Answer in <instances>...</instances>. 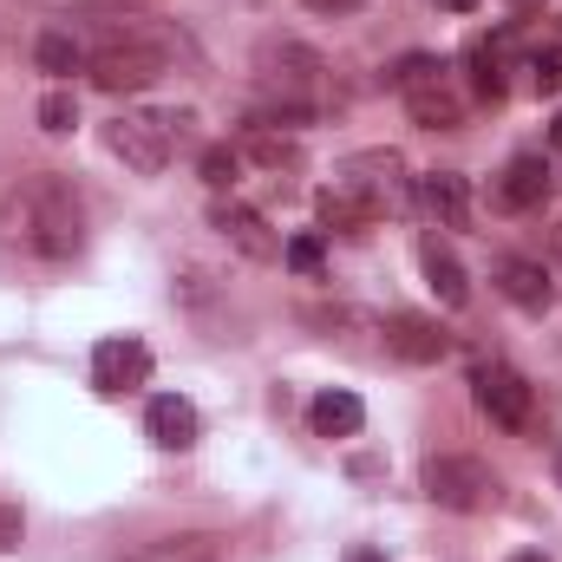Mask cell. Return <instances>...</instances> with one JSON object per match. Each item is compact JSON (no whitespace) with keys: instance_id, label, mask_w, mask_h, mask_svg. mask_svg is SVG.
Listing matches in <instances>:
<instances>
[{"instance_id":"6da1fadb","label":"cell","mask_w":562,"mask_h":562,"mask_svg":"<svg viewBox=\"0 0 562 562\" xmlns=\"http://www.w3.org/2000/svg\"><path fill=\"white\" fill-rule=\"evenodd\" d=\"M0 243L20 249V256H40V262H66L86 249V210H79V190L53 170L40 177H20L7 196H0Z\"/></svg>"},{"instance_id":"7a4b0ae2","label":"cell","mask_w":562,"mask_h":562,"mask_svg":"<svg viewBox=\"0 0 562 562\" xmlns=\"http://www.w3.org/2000/svg\"><path fill=\"white\" fill-rule=\"evenodd\" d=\"M256 72H262V92H269V119L301 125L327 105V59L301 40H269L256 53ZM269 119H256V125H269Z\"/></svg>"},{"instance_id":"3957f363","label":"cell","mask_w":562,"mask_h":562,"mask_svg":"<svg viewBox=\"0 0 562 562\" xmlns=\"http://www.w3.org/2000/svg\"><path fill=\"white\" fill-rule=\"evenodd\" d=\"M164 66H170V46H164L144 20L99 26V46L86 53V72H92L99 92H144Z\"/></svg>"},{"instance_id":"277c9868","label":"cell","mask_w":562,"mask_h":562,"mask_svg":"<svg viewBox=\"0 0 562 562\" xmlns=\"http://www.w3.org/2000/svg\"><path fill=\"white\" fill-rule=\"evenodd\" d=\"M386 86L406 99V112L419 119L425 132H458V125H464V92H458V79H451L445 59H431V53H406V59L386 72Z\"/></svg>"},{"instance_id":"5b68a950","label":"cell","mask_w":562,"mask_h":562,"mask_svg":"<svg viewBox=\"0 0 562 562\" xmlns=\"http://www.w3.org/2000/svg\"><path fill=\"white\" fill-rule=\"evenodd\" d=\"M425 497L438 510L477 517V510L497 504V471L484 458H471V451H438V458H425Z\"/></svg>"},{"instance_id":"8992f818","label":"cell","mask_w":562,"mask_h":562,"mask_svg":"<svg viewBox=\"0 0 562 562\" xmlns=\"http://www.w3.org/2000/svg\"><path fill=\"white\" fill-rule=\"evenodd\" d=\"M177 132H183V119H170V112H125V119L105 125V144H112V157L125 170L157 177L170 164V150H177Z\"/></svg>"},{"instance_id":"52a82bcc","label":"cell","mask_w":562,"mask_h":562,"mask_svg":"<svg viewBox=\"0 0 562 562\" xmlns=\"http://www.w3.org/2000/svg\"><path fill=\"white\" fill-rule=\"evenodd\" d=\"M471 400H477L484 419L504 425V431H530V419H537L530 380H524L517 367H504V360H477V367H471Z\"/></svg>"},{"instance_id":"ba28073f","label":"cell","mask_w":562,"mask_h":562,"mask_svg":"<svg viewBox=\"0 0 562 562\" xmlns=\"http://www.w3.org/2000/svg\"><path fill=\"white\" fill-rule=\"evenodd\" d=\"M340 183H353L380 216L386 210H406L413 203V183H406V164L393 157V150H360V157H347L340 164Z\"/></svg>"},{"instance_id":"9c48e42d","label":"cell","mask_w":562,"mask_h":562,"mask_svg":"<svg viewBox=\"0 0 562 562\" xmlns=\"http://www.w3.org/2000/svg\"><path fill=\"white\" fill-rule=\"evenodd\" d=\"M210 229H216L229 249H243L249 262H276L281 256V236L249 210V203H236V196H216V203H210Z\"/></svg>"},{"instance_id":"30bf717a","label":"cell","mask_w":562,"mask_h":562,"mask_svg":"<svg viewBox=\"0 0 562 562\" xmlns=\"http://www.w3.org/2000/svg\"><path fill=\"white\" fill-rule=\"evenodd\" d=\"M550 196H557V170H550V157L524 150V157L504 164V177H497V210L524 216V210H543Z\"/></svg>"},{"instance_id":"8fae6325","label":"cell","mask_w":562,"mask_h":562,"mask_svg":"<svg viewBox=\"0 0 562 562\" xmlns=\"http://www.w3.org/2000/svg\"><path fill=\"white\" fill-rule=\"evenodd\" d=\"M150 380V347L132 340V334H119V340H99L92 347V386L99 393H132Z\"/></svg>"},{"instance_id":"7c38bea8","label":"cell","mask_w":562,"mask_h":562,"mask_svg":"<svg viewBox=\"0 0 562 562\" xmlns=\"http://www.w3.org/2000/svg\"><path fill=\"white\" fill-rule=\"evenodd\" d=\"M144 431H150V445H164V451H190V445H196V431H203V419H196V406H190V400L157 393V400H150V413H144Z\"/></svg>"},{"instance_id":"4fadbf2b","label":"cell","mask_w":562,"mask_h":562,"mask_svg":"<svg viewBox=\"0 0 562 562\" xmlns=\"http://www.w3.org/2000/svg\"><path fill=\"white\" fill-rule=\"evenodd\" d=\"M497 288H504L524 314H543V307L557 301L550 269H543V262H530V256H504V262H497Z\"/></svg>"},{"instance_id":"5bb4252c","label":"cell","mask_w":562,"mask_h":562,"mask_svg":"<svg viewBox=\"0 0 562 562\" xmlns=\"http://www.w3.org/2000/svg\"><path fill=\"white\" fill-rule=\"evenodd\" d=\"M419 203L445 223V229H464L471 223V183L458 170H425L419 177Z\"/></svg>"},{"instance_id":"9a60e30c","label":"cell","mask_w":562,"mask_h":562,"mask_svg":"<svg viewBox=\"0 0 562 562\" xmlns=\"http://www.w3.org/2000/svg\"><path fill=\"white\" fill-rule=\"evenodd\" d=\"M314 210H321V223H327V229H347V236H360V229H373V223H380V210H373L353 183H340V177L314 196Z\"/></svg>"},{"instance_id":"2e32d148","label":"cell","mask_w":562,"mask_h":562,"mask_svg":"<svg viewBox=\"0 0 562 562\" xmlns=\"http://www.w3.org/2000/svg\"><path fill=\"white\" fill-rule=\"evenodd\" d=\"M386 347H393L400 360H413V367L445 360V334H438L425 314H393V321H386Z\"/></svg>"},{"instance_id":"e0dca14e","label":"cell","mask_w":562,"mask_h":562,"mask_svg":"<svg viewBox=\"0 0 562 562\" xmlns=\"http://www.w3.org/2000/svg\"><path fill=\"white\" fill-rule=\"evenodd\" d=\"M307 425H314V438H353V431L367 425V406H360L353 393L327 386V393H314V406H307Z\"/></svg>"},{"instance_id":"ac0fdd59","label":"cell","mask_w":562,"mask_h":562,"mask_svg":"<svg viewBox=\"0 0 562 562\" xmlns=\"http://www.w3.org/2000/svg\"><path fill=\"white\" fill-rule=\"evenodd\" d=\"M419 262H425V281H431V294H438L445 307H464V301H471V281H464V269H458V256H451V249L425 243Z\"/></svg>"},{"instance_id":"d6986e66","label":"cell","mask_w":562,"mask_h":562,"mask_svg":"<svg viewBox=\"0 0 562 562\" xmlns=\"http://www.w3.org/2000/svg\"><path fill=\"white\" fill-rule=\"evenodd\" d=\"M504 72H510V40H477L471 46V86H477V99H504Z\"/></svg>"},{"instance_id":"ffe728a7","label":"cell","mask_w":562,"mask_h":562,"mask_svg":"<svg viewBox=\"0 0 562 562\" xmlns=\"http://www.w3.org/2000/svg\"><path fill=\"white\" fill-rule=\"evenodd\" d=\"M125 562H223V557H216V537H157Z\"/></svg>"},{"instance_id":"44dd1931","label":"cell","mask_w":562,"mask_h":562,"mask_svg":"<svg viewBox=\"0 0 562 562\" xmlns=\"http://www.w3.org/2000/svg\"><path fill=\"white\" fill-rule=\"evenodd\" d=\"M33 59H40V72H53V79H66V72H79L86 66V46L72 40V33H40V46H33Z\"/></svg>"},{"instance_id":"7402d4cb","label":"cell","mask_w":562,"mask_h":562,"mask_svg":"<svg viewBox=\"0 0 562 562\" xmlns=\"http://www.w3.org/2000/svg\"><path fill=\"white\" fill-rule=\"evenodd\" d=\"M243 150H249L256 164H269V170H281V164L294 170V164H301V144H294V138H276L269 125H249V138H243Z\"/></svg>"},{"instance_id":"603a6c76","label":"cell","mask_w":562,"mask_h":562,"mask_svg":"<svg viewBox=\"0 0 562 562\" xmlns=\"http://www.w3.org/2000/svg\"><path fill=\"white\" fill-rule=\"evenodd\" d=\"M236 170H243V157H236L229 144H210V150H203V177H210V190H229Z\"/></svg>"},{"instance_id":"cb8c5ba5","label":"cell","mask_w":562,"mask_h":562,"mask_svg":"<svg viewBox=\"0 0 562 562\" xmlns=\"http://www.w3.org/2000/svg\"><path fill=\"white\" fill-rule=\"evenodd\" d=\"M530 79H537V92H562V40L530 53Z\"/></svg>"},{"instance_id":"d4e9b609","label":"cell","mask_w":562,"mask_h":562,"mask_svg":"<svg viewBox=\"0 0 562 562\" xmlns=\"http://www.w3.org/2000/svg\"><path fill=\"white\" fill-rule=\"evenodd\" d=\"M40 125H46V132H72V125H79L72 92H46V99H40Z\"/></svg>"},{"instance_id":"484cf974","label":"cell","mask_w":562,"mask_h":562,"mask_svg":"<svg viewBox=\"0 0 562 562\" xmlns=\"http://www.w3.org/2000/svg\"><path fill=\"white\" fill-rule=\"evenodd\" d=\"M281 262H288L294 276H321V236H294V243L281 249Z\"/></svg>"},{"instance_id":"4316f807","label":"cell","mask_w":562,"mask_h":562,"mask_svg":"<svg viewBox=\"0 0 562 562\" xmlns=\"http://www.w3.org/2000/svg\"><path fill=\"white\" fill-rule=\"evenodd\" d=\"M20 530H26V524H20V510H13V504H0V550H20Z\"/></svg>"},{"instance_id":"83f0119b","label":"cell","mask_w":562,"mask_h":562,"mask_svg":"<svg viewBox=\"0 0 562 562\" xmlns=\"http://www.w3.org/2000/svg\"><path fill=\"white\" fill-rule=\"evenodd\" d=\"M307 7H314V13H360L367 0H307Z\"/></svg>"},{"instance_id":"f1b7e54d","label":"cell","mask_w":562,"mask_h":562,"mask_svg":"<svg viewBox=\"0 0 562 562\" xmlns=\"http://www.w3.org/2000/svg\"><path fill=\"white\" fill-rule=\"evenodd\" d=\"M438 7H451V13H471V7H477V0H438Z\"/></svg>"},{"instance_id":"f546056e","label":"cell","mask_w":562,"mask_h":562,"mask_svg":"<svg viewBox=\"0 0 562 562\" xmlns=\"http://www.w3.org/2000/svg\"><path fill=\"white\" fill-rule=\"evenodd\" d=\"M510 562H550V557H537V550H517V557H510Z\"/></svg>"},{"instance_id":"4dcf8cb0","label":"cell","mask_w":562,"mask_h":562,"mask_svg":"<svg viewBox=\"0 0 562 562\" xmlns=\"http://www.w3.org/2000/svg\"><path fill=\"white\" fill-rule=\"evenodd\" d=\"M347 562H386V557H373V550H360V557H347Z\"/></svg>"},{"instance_id":"1f68e13d","label":"cell","mask_w":562,"mask_h":562,"mask_svg":"<svg viewBox=\"0 0 562 562\" xmlns=\"http://www.w3.org/2000/svg\"><path fill=\"white\" fill-rule=\"evenodd\" d=\"M557 484H562V451H557Z\"/></svg>"},{"instance_id":"d6a6232c","label":"cell","mask_w":562,"mask_h":562,"mask_svg":"<svg viewBox=\"0 0 562 562\" xmlns=\"http://www.w3.org/2000/svg\"><path fill=\"white\" fill-rule=\"evenodd\" d=\"M557 150H562V119H557Z\"/></svg>"},{"instance_id":"836d02e7","label":"cell","mask_w":562,"mask_h":562,"mask_svg":"<svg viewBox=\"0 0 562 562\" xmlns=\"http://www.w3.org/2000/svg\"><path fill=\"white\" fill-rule=\"evenodd\" d=\"M510 7H530V0H510Z\"/></svg>"},{"instance_id":"e575fe53","label":"cell","mask_w":562,"mask_h":562,"mask_svg":"<svg viewBox=\"0 0 562 562\" xmlns=\"http://www.w3.org/2000/svg\"><path fill=\"white\" fill-rule=\"evenodd\" d=\"M557 249H562V229H557Z\"/></svg>"}]
</instances>
